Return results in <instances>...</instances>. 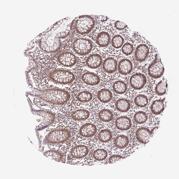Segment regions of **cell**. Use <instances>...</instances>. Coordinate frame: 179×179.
<instances>
[{
	"instance_id": "35",
	"label": "cell",
	"mask_w": 179,
	"mask_h": 179,
	"mask_svg": "<svg viewBox=\"0 0 179 179\" xmlns=\"http://www.w3.org/2000/svg\"><path fill=\"white\" fill-rule=\"evenodd\" d=\"M134 50L133 45L130 43L126 42L122 46L121 51L126 56L131 55Z\"/></svg>"
},
{
	"instance_id": "14",
	"label": "cell",
	"mask_w": 179,
	"mask_h": 179,
	"mask_svg": "<svg viewBox=\"0 0 179 179\" xmlns=\"http://www.w3.org/2000/svg\"><path fill=\"white\" fill-rule=\"evenodd\" d=\"M97 128L93 124L87 123L82 125L79 130V133L81 136L86 138L91 137L96 133Z\"/></svg>"
},
{
	"instance_id": "7",
	"label": "cell",
	"mask_w": 179,
	"mask_h": 179,
	"mask_svg": "<svg viewBox=\"0 0 179 179\" xmlns=\"http://www.w3.org/2000/svg\"><path fill=\"white\" fill-rule=\"evenodd\" d=\"M164 70L160 58L156 54L154 59L148 67L147 72L149 75L154 79L159 78L163 75Z\"/></svg>"
},
{
	"instance_id": "21",
	"label": "cell",
	"mask_w": 179,
	"mask_h": 179,
	"mask_svg": "<svg viewBox=\"0 0 179 179\" xmlns=\"http://www.w3.org/2000/svg\"><path fill=\"white\" fill-rule=\"evenodd\" d=\"M97 97L101 102L106 103L112 99L113 95L111 92L109 90L103 88L100 90L97 93Z\"/></svg>"
},
{
	"instance_id": "16",
	"label": "cell",
	"mask_w": 179,
	"mask_h": 179,
	"mask_svg": "<svg viewBox=\"0 0 179 179\" xmlns=\"http://www.w3.org/2000/svg\"><path fill=\"white\" fill-rule=\"evenodd\" d=\"M102 65L103 68L105 72L108 74H112L116 71L117 62L115 58L109 57L105 59Z\"/></svg>"
},
{
	"instance_id": "41",
	"label": "cell",
	"mask_w": 179,
	"mask_h": 179,
	"mask_svg": "<svg viewBox=\"0 0 179 179\" xmlns=\"http://www.w3.org/2000/svg\"><path fill=\"white\" fill-rule=\"evenodd\" d=\"M34 65H36V64H34Z\"/></svg>"
},
{
	"instance_id": "19",
	"label": "cell",
	"mask_w": 179,
	"mask_h": 179,
	"mask_svg": "<svg viewBox=\"0 0 179 179\" xmlns=\"http://www.w3.org/2000/svg\"><path fill=\"white\" fill-rule=\"evenodd\" d=\"M165 98L158 99L153 101L150 106L151 111L153 114L156 115H158L163 112L165 108Z\"/></svg>"
},
{
	"instance_id": "31",
	"label": "cell",
	"mask_w": 179,
	"mask_h": 179,
	"mask_svg": "<svg viewBox=\"0 0 179 179\" xmlns=\"http://www.w3.org/2000/svg\"><path fill=\"white\" fill-rule=\"evenodd\" d=\"M135 122L138 124H142L145 123L148 119V116L144 111H139L136 112L133 116Z\"/></svg>"
},
{
	"instance_id": "29",
	"label": "cell",
	"mask_w": 179,
	"mask_h": 179,
	"mask_svg": "<svg viewBox=\"0 0 179 179\" xmlns=\"http://www.w3.org/2000/svg\"><path fill=\"white\" fill-rule=\"evenodd\" d=\"M135 105L139 107L142 108L146 106L148 104V100L145 95L140 94L136 95L134 99Z\"/></svg>"
},
{
	"instance_id": "4",
	"label": "cell",
	"mask_w": 179,
	"mask_h": 179,
	"mask_svg": "<svg viewBox=\"0 0 179 179\" xmlns=\"http://www.w3.org/2000/svg\"><path fill=\"white\" fill-rule=\"evenodd\" d=\"M50 78L54 81L62 84H66L72 82L75 77L71 72L66 70L57 69L51 72L49 74Z\"/></svg>"
},
{
	"instance_id": "12",
	"label": "cell",
	"mask_w": 179,
	"mask_h": 179,
	"mask_svg": "<svg viewBox=\"0 0 179 179\" xmlns=\"http://www.w3.org/2000/svg\"><path fill=\"white\" fill-rule=\"evenodd\" d=\"M88 147L85 145H79L73 147L69 152V155L72 158L80 159L86 156L89 153Z\"/></svg>"
},
{
	"instance_id": "8",
	"label": "cell",
	"mask_w": 179,
	"mask_h": 179,
	"mask_svg": "<svg viewBox=\"0 0 179 179\" xmlns=\"http://www.w3.org/2000/svg\"><path fill=\"white\" fill-rule=\"evenodd\" d=\"M155 127L150 130L145 127H141L138 128L135 133L136 138L137 141L140 143L146 144L149 141L158 129Z\"/></svg>"
},
{
	"instance_id": "28",
	"label": "cell",
	"mask_w": 179,
	"mask_h": 179,
	"mask_svg": "<svg viewBox=\"0 0 179 179\" xmlns=\"http://www.w3.org/2000/svg\"><path fill=\"white\" fill-rule=\"evenodd\" d=\"M113 89L117 94H122L126 92L127 89V87L124 81L118 80L115 82L113 85Z\"/></svg>"
},
{
	"instance_id": "20",
	"label": "cell",
	"mask_w": 179,
	"mask_h": 179,
	"mask_svg": "<svg viewBox=\"0 0 179 179\" xmlns=\"http://www.w3.org/2000/svg\"><path fill=\"white\" fill-rule=\"evenodd\" d=\"M111 41L109 34L105 31L100 32L96 38V42L98 46L102 47H105L109 45Z\"/></svg>"
},
{
	"instance_id": "5",
	"label": "cell",
	"mask_w": 179,
	"mask_h": 179,
	"mask_svg": "<svg viewBox=\"0 0 179 179\" xmlns=\"http://www.w3.org/2000/svg\"><path fill=\"white\" fill-rule=\"evenodd\" d=\"M72 47L74 51L76 53L84 56L88 54L91 52L93 45L90 39L81 38H77L74 41Z\"/></svg>"
},
{
	"instance_id": "24",
	"label": "cell",
	"mask_w": 179,
	"mask_h": 179,
	"mask_svg": "<svg viewBox=\"0 0 179 179\" xmlns=\"http://www.w3.org/2000/svg\"><path fill=\"white\" fill-rule=\"evenodd\" d=\"M90 116V113L88 111L84 109H80L73 112L71 114V117L75 120L81 121L87 119Z\"/></svg>"
},
{
	"instance_id": "1",
	"label": "cell",
	"mask_w": 179,
	"mask_h": 179,
	"mask_svg": "<svg viewBox=\"0 0 179 179\" xmlns=\"http://www.w3.org/2000/svg\"><path fill=\"white\" fill-rule=\"evenodd\" d=\"M74 18L67 17L56 22L54 25L52 30L54 32L51 36L46 34L47 36H50V38H43L44 40L51 42L54 45L61 48L62 43L61 39L67 37L70 34L72 29Z\"/></svg>"
},
{
	"instance_id": "30",
	"label": "cell",
	"mask_w": 179,
	"mask_h": 179,
	"mask_svg": "<svg viewBox=\"0 0 179 179\" xmlns=\"http://www.w3.org/2000/svg\"><path fill=\"white\" fill-rule=\"evenodd\" d=\"M98 117L102 121L108 122L111 121L112 119L113 114L110 110L107 109H103L99 112Z\"/></svg>"
},
{
	"instance_id": "38",
	"label": "cell",
	"mask_w": 179,
	"mask_h": 179,
	"mask_svg": "<svg viewBox=\"0 0 179 179\" xmlns=\"http://www.w3.org/2000/svg\"><path fill=\"white\" fill-rule=\"evenodd\" d=\"M108 17L107 16H102L100 18L101 20L103 21H106Z\"/></svg>"
},
{
	"instance_id": "10",
	"label": "cell",
	"mask_w": 179,
	"mask_h": 179,
	"mask_svg": "<svg viewBox=\"0 0 179 179\" xmlns=\"http://www.w3.org/2000/svg\"><path fill=\"white\" fill-rule=\"evenodd\" d=\"M147 81L146 76L140 73L133 74L130 77L129 80L130 84L132 87L137 90H140L143 88Z\"/></svg>"
},
{
	"instance_id": "43",
	"label": "cell",
	"mask_w": 179,
	"mask_h": 179,
	"mask_svg": "<svg viewBox=\"0 0 179 179\" xmlns=\"http://www.w3.org/2000/svg\"><path fill=\"white\" fill-rule=\"evenodd\" d=\"M33 93H35V92H33Z\"/></svg>"
},
{
	"instance_id": "36",
	"label": "cell",
	"mask_w": 179,
	"mask_h": 179,
	"mask_svg": "<svg viewBox=\"0 0 179 179\" xmlns=\"http://www.w3.org/2000/svg\"><path fill=\"white\" fill-rule=\"evenodd\" d=\"M124 158V157L118 155H112L109 158L108 161L109 163H112L120 161Z\"/></svg>"
},
{
	"instance_id": "40",
	"label": "cell",
	"mask_w": 179,
	"mask_h": 179,
	"mask_svg": "<svg viewBox=\"0 0 179 179\" xmlns=\"http://www.w3.org/2000/svg\"><path fill=\"white\" fill-rule=\"evenodd\" d=\"M32 61V62H31L32 63V62H33V61H32H32Z\"/></svg>"
},
{
	"instance_id": "18",
	"label": "cell",
	"mask_w": 179,
	"mask_h": 179,
	"mask_svg": "<svg viewBox=\"0 0 179 179\" xmlns=\"http://www.w3.org/2000/svg\"><path fill=\"white\" fill-rule=\"evenodd\" d=\"M83 81L89 85H95L98 84L100 81L99 76L91 72H87L84 74L81 77Z\"/></svg>"
},
{
	"instance_id": "2",
	"label": "cell",
	"mask_w": 179,
	"mask_h": 179,
	"mask_svg": "<svg viewBox=\"0 0 179 179\" xmlns=\"http://www.w3.org/2000/svg\"><path fill=\"white\" fill-rule=\"evenodd\" d=\"M43 95V99L45 100L59 105L65 104L70 98V95L68 91L59 89L46 90Z\"/></svg>"
},
{
	"instance_id": "6",
	"label": "cell",
	"mask_w": 179,
	"mask_h": 179,
	"mask_svg": "<svg viewBox=\"0 0 179 179\" xmlns=\"http://www.w3.org/2000/svg\"><path fill=\"white\" fill-rule=\"evenodd\" d=\"M70 136V132L68 130L56 129L49 134L46 139L49 143L57 144L66 141L69 139Z\"/></svg>"
},
{
	"instance_id": "34",
	"label": "cell",
	"mask_w": 179,
	"mask_h": 179,
	"mask_svg": "<svg viewBox=\"0 0 179 179\" xmlns=\"http://www.w3.org/2000/svg\"><path fill=\"white\" fill-rule=\"evenodd\" d=\"M47 156H52L53 158L56 161L60 162L62 160L63 158V154L60 152L57 151H53L47 153Z\"/></svg>"
},
{
	"instance_id": "33",
	"label": "cell",
	"mask_w": 179,
	"mask_h": 179,
	"mask_svg": "<svg viewBox=\"0 0 179 179\" xmlns=\"http://www.w3.org/2000/svg\"><path fill=\"white\" fill-rule=\"evenodd\" d=\"M124 42V39L122 36L116 35L113 37L111 40V44L114 47L118 49L122 47Z\"/></svg>"
},
{
	"instance_id": "42",
	"label": "cell",
	"mask_w": 179,
	"mask_h": 179,
	"mask_svg": "<svg viewBox=\"0 0 179 179\" xmlns=\"http://www.w3.org/2000/svg\"><path fill=\"white\" fill-rule=\"evenodd\" d=\"M32 67H33V65H32Z\"/></svg>"
},
{
	"instance_id": "32",
	"label": "cell",
	"mask_w": 179,
	"mask_h": 179,
	"mask_svg": "<svg viewBox=\"0 0 179 179\" xmlns=\"http://www.w3.org/2000/svg\"><path fill=\"white\" fill-rule=\"evenodd\" d=\"M77 98L78 100L80 102H86L90 101L92 99V95L90 92L84 91L79 93Z\"/></svg>"
},
{
	"instance_id": "26",
	"label": "cell",
	"mask_w": 179,
	"mask_h": 179,
	"mask_svg": "<svg viewBox=\"0 0 179 179\" xmlns=\"http://www.w3.org/2000/svg\"><path fill=\"white\" fill-rule=\"evenodd\" d=\"M112 137L111 132L108 129L101 130L97 135L98 139L100 142L106 143L110 141Z\"/></svg>"
},
{
	"instance_id": "11",
	"label": "cell",
	"mask_w": 179,
	"mask_h": 179,
	"mask_svg": "<svg viewBox=\"0 0 179 179\" xmlns=\"http://www.w3.org/2000/svg\"><path fill=\"white\" fill-rule=\"evenodd\" d=\"M149 49L146 44H141L137 47L134 53V58L137 61L142 62L145 61L148 57Z\"/></svg>"
},
{
	"instance_id": "15",
	"label": "cell",
	"mask_w": 179,
	"mask_h": 179,
	"mask_svg": "<svg viewBox=\"0 0 179 179\" xmlns=\"http://www.w3.org/2000/svg\"><path fill=\"white\" fill-rule=\"evenodd\" d=\"M115 124L118 129L125 131L128 130L131 128L132 123L130 118L126 116H122L116 119Z\"/></svg>"
},
{
	"instance_id": "25",
	"label": "cell",
	"mask_w": 179,
	"mask_h": 179,
	"mask_svg": "<svg viewBox=\"0 0 179 179\" xmlns=\"http://www.w3.org/2000/svg\"><path fill=\"white\" fill-rule=\"evenodd\" d=\"M108 151L105 149L102 148H97L94 151L93 156L95 160L102 161L105 160L108 158Z\"/></svg>"
},
{
	"instance_id": "22",
	"label": "cell",
	"mask_w": 179,
	"mask_h": 179,
	"mask_svg": "<svg viewBox=\"0 0 179 179\" xmlns=\"http://www.w3.org/2000/svg\"><path fill=\"white\" fill-rule=\"evenodd\" d=\"M115 106L116 109L119 111L125 112L128 111L131 108V104L127 100L121 98L119 99L116 102Z\"/></svg>"
},
{
	"instance_id": "23",
	"label": "cell",
	"mask_w": 179,
	"mask_h": 179,
	"mask_svg": "<svg viewBox=\"0 0 179 179\" xmlns=\"http://www.w3.org/2000/svg\"><path fill=\"white\" fill-rule=\"evenodd\" d=\"M114 143L115 146L120 149H123L127 147L129 142V139L126 136L120 135L117 136L114 140Z\"/></svg>"
},
{
	"instance_id": "13",
	"label": "cell",
	"mask_w": 179,
	"mask_h": 179,
	"mask_svg": "<svg viewBox=\"0 0 179 179\" xmlns=\"http://www.w3.org/2000/svg\"><path fill=\"white\" fill-rule=\"evenodd\" d=\"M118 70L121 74L127 75L131 73L133 69V65L129 59L124 58L121 60L118 64Z\"/></svg>"
},
{
	"instance_id": "3",
	"label": "cell",
	"mask_w": 179,
	"mask_h": 179,
	"mask_svg": "<svg viewBox=\"0 0 179 179\" xmlns=\"http://www.w3.org/2000/svg\"><path fill=\"white\" fill-rule=\"evenodd\" d=\"M95 24V20L91 16L83 15L79 16L76 20L74 29L77 34L84 35L89 33L94 28Z\"/></svg>"
},
{
	"instance_id": "9",
	"label": "cell",
	"mask_w": 179,
	"mask_h": 179,
	"mask_svg": "<svg viewBox=\"0 0 179 179\" xmlns=\"http://www.w3.org/2000/svg\"><path fill=\"white\" fill-rule=\"evenodd\" d=\"M57 60L61 65L67 67L74 65L77 62V58L72 53L68 51L63 52L57 56Z\"/></svg>"
},
{
	"instance_id": "17",
	"label": "cell",
	"mask_w": 179,
	"mask_h": 179,
	"mask_svg": "<svg viewBox=\"0 0 179 179\" xmlns=\"http://www.w3.org/2000/svg\"><path fill=\"white\" fill-rule=\"evenodd\" d=\"M102 57L98 54H93L90 55L87 59L86 63L89 68L96 69L99 68L102 64Z\"/></svg>"
},
{
	"instance_id": "27",
	"label": "cell",
	"mask_w": 179,
	"mask_h": 179,
	"mask_svg": "<svg viewBox=\"0 0 179 179\" xmlns=\"http://www.w3.org/2000/svg\"><path fill=\"white\" fill-rule=\"evenodd\" d=\"M168 84L167 80L163 79L159 82L155 87V91L156 94L159 96H162L166 93Z\"/></svg>"
},
{
	"instance_id": "39",
	"label": "cell",
	"mask_w": 179,
	"mask_h": 179,
	"mask_svg": "<svg viewBox=\"0 0 179 179\" xmlns=\"http://www.w3.org/2000/svg\"><path fill=\"white\" fill-rule=\"evenodd\" d=\"M30 64H31V65H32V63H30Z\"/></svg>"
},
{
	"instance_id": "37",
	"label": "cell",
	"mask_w": 179,
	"mask_h": 179,
	"mask_svg": "<svg viewBox=\"0 0 179 179\" xmlns=\"http://www.w3.org/2000/svg\"><path fill=\"white\" fill-rule=\"evenodd\" d=\"M114 27L118 30H122L127 27V26L123 22L116 21L114 23Z\"/></svg>"
}]
</instances>
